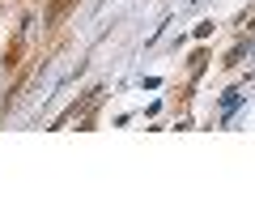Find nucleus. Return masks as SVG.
<instances>
[{"label":"nucleus","mask_w":255,"mask_h":213,"mask_svg":"<svg viewBox=\"0 0 255 213\" xmlns=\"http://www.w3.org/2000/svg\"><path fill=\"white\" fill-rule=\"evenodd\" d=\"M73 4H77V0H51V4H47V26H55V21L73 9Z\"/></svg>","instance_id":"obj_1"}]
</instances>
